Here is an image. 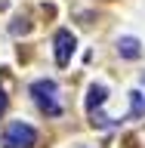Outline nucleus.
<instances>
[{
	"label": "nucleus",
	"instance_id": "nucleus-1",
	"mask_svg": "<svg viewBox=\"0 0 145 148\" xmlns=\"http://www.w3.org/2000/svg\"><path fill=\"white\" fill-rule=\"evenodd\" d=\"M31 96H34L37 108L49 114V117H59L62 114V99H59V86L53 80H34L31 83Z\"/></svg>",
	"mask_w": 145,
	"mask_h": 148
},
{
	"label": "nucleus",
	"instance_id": "nucleus-2",
	"mask_svg": "<svg viewBox=\"0 0 145 148\" xmlns=\"http://www.w3.org/2000/svg\"><path fill=\"white\" fill-rule=\"evenodd\" d=\"M34 142H37V130L25 120H12L6 127V133L0 136L3 148H34Z\"/></svg>",
	"mask_w": 145,
	"mask_h": 148
},
{
	"label": "nucleus",
	"instance_id": "nucleus-3",
	"mask_svg": "<svg viewBox=\"0 0 145 148\" xmlns=\"http://www.w3.org/2000/svg\"><path fill=\"white\" fill-rule=\"evenodd\" d=\"M53 43H56V62L65 68V65L71 62V53H74V46H77V40H74L71 31H65V28H62V31H56V40H53Z\"/></svg>",
	"mask_w": 145,
	"mask_h": 148
},
{
	"label": "nucleus",
	"instance_id": "nucleus-4",
	"mask_svg": "<svg viewBox=\"0 0 145 148\" xmlns=\"http://www.w3.org/2000/svg\"><path fill=\"white\" fill-rule=\"evenodd\" d=\"M105 96H108V90H105V86H102V83H93L90 86V92H87V111H96L102 105V102H105Z\"/></svg>",
	"mask_w": 145,
	"mask_h": 148
},
{
	"label": "nucleus",
	"instance_id": "nucleus-5",
	"mask_svg": "<svg viewBox=\"0 0 145 148\" xmlns=\"http://www.w3.org/2000/svg\"><path fill=\"white\" fill-rule=\"evenodd\" d=\"M118 53L124 56V59H139L142 49H139V40H136V37H120V40H118Z\"/></svg>",
	"mask_w": 145,
	"mask_h": 148
},
{
	"label": "nucleus",
	"instance_id": "nucleus-6",
	"mask_svg": "<svg viewBox=\"0 0 145 148\" xmlns=\"http://www.w3.org/2000/svg\"><path fill=\"white\" fill-rule=\"evenodd\" d=\"M130 96H133V117H139L142 114V96L139 92H130Z\"/></svg>",
	"mask_w": 145,
	"mask_h": 148
},
{
	"label": "nucleus",
	"instance_id": "nucleus-7",
	"mask_svg": "<svg viewBox=\"0 0 145 148\" xmlns=\"http://www.w3.org/2000/svg\"><path fill=\"white\" fill-rule=\"evenodd\" d=\"M3 111H6V92L0 90V117H3Z\"/></svg>",
	"mask_w": 145,
	"mask_h": 148
},
{
	"label": "nucleus",
	"instance_id": "nucleus-8",
	"mask_svg": "<svg viewBox=\"0 0 145 148\" xmlns=\"http://www.w3.org/2000/svg\"><path fill=\"white\" fill-rule=\"evenodd\" d=\"M142 77H145V74H142Z\"/></svg>",
	"mask_w": 145,
	"mask_h": 148
}]
</instances>
